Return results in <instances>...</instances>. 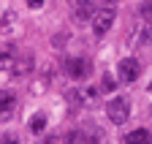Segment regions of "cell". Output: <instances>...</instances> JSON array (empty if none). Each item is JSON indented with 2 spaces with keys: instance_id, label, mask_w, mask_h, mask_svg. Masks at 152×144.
<instances>
[{
  "instance_id": "obj_1",
  "label": "cell",
  "mask_w": 152,
  "mask_h": 144,
  "mask_svg": "<svg viewBox=\"0 0 152 144\" xmlns=\"http://www.w3.org/2000/svg\"><path fill=\"white\" fill-rule=\"evenodd\" d=\"M106 117H109L114 125H122V122L130 117V103H128V98H122V95L111 98V101L106 103Z\"/></svg>"
},
{
  "instance_id": "obj_2",
  "label": "cell",
  "mask_w": 152,
  "mask_h": 144,
  "mask_svg": "<svg viewBox=\"0 0 152 144\" xmlns=\"http://www.w3.org/2000/svg\"><path fill=\"white\" fill-rule=\"evenodd\" d=\"M65 74L73 79V82H82L90 76V60L84 57H68L65 60Z\"/></svg>"
},
{
  "instance_id": "obj_3",
  "label": "cell",
  "mask_w": 152,
  "mask_h": 144,
  "mask_svg": "<svg viewBox=\"0 0 152 144\" xmlns=\"http://www.w3.org/2000/svg\"><path fill=\"white\" fill-rule=\"evenodd\" d=\"M90 22H92V33L95 35H106L111 30V25H114V11L111 8H101V11H95V16Z\"/></svg>"
},
{
  "instance_id": "obj_4",
  "label": "cell",
  "mask_w": 152,
  "mask_h": 144,
  "mask_svg": "<svg viewBox=\"0 0 152 144\" xmlns=\"http://www.w3.org/2000/svg\"><path fill=\"white\" fill-rule=\"evenodd\" d=\"M117 74L122 76V82H136L139 74H141V65L136 57H122L120 65H117Z\"/></svg>"
},
{
  "instance_id": "obj_5",
  "label": "cell",
  "mask_w": 152,
  "mask_h": 144,
  "mask_svg": "<svg viewBox=\"0 0 152 144\" xmlns=\"http://www.w3.org/2000/svg\"><path fill=\"white\" fill-rule=\"evenodd\" d=\"M16 109V95L8 90H0V122H6Z\"/></svg>"
},
{
  "instance_id": "obj_6",
  "label": "cell",
  "mask_w": 152,
  "mask_h": 144,
  "mask_svg": "<svg viewBox=\"0 0 152 144\" xmlns=\"http://www.w3.org/2000/svg\"><path fill=\"white\" fill-rule=\"evenodd\" d=\"M73 16L79 22L92 19V16H95V3H92V0H76V3H73Z\"/></svg>"
},
{
  "instance_id": "obj_7",
  "label": "cell",
  "mask_w": 152,
  "mask_h": 144,
  "mask_svg": "<svg viewBox=\"0 0 152 144\" xmlns=\"http://www.w3.org/2000/svg\"><path fill=\"white\" fill-rule=\"evenodd\" d=\"M33 71V55H25V57H19L14 65H11V76H25V74H30Z\"/></svg>"
},
{
  "instance_id": "obj_8",
  "label": "cell",
  "mask_w": 152,
  "mask_h": 144,
  "mask_svg": "<svg viewBox=\"0 0 152 144\" xmlns=\"http://www.w3.org/2000/svg\"><path fill=\"white\" fill-rule=\"evenodd\" d=\"M125 144H152V133L147 128H136L125 136Z\"/></svg>"
},
{
  "instance_id": "obj_9",
  "label": "cell",
  "mask_w": 152,
  "mask_h": 144,
  "mask_svg": "<svg viewBox=\"0 0 152 144\" xmlns=\"http://www.w3.org/2000/svg\"><path fill=\"white\" fill-rule=\"evenodd\" d=\"M16 25V14L14 11H3L0 14V33H11Z\"/></svg>"
},
{
  "instance_id": "obj_10",
  "label": "cell",
  "mask_w": 152,
  "mask_h": 144,
  "mask_svg": "<svg viewBox=\"0 0 152 144\" xmlns=\"http://www.w3.org/2000/svg\"><path fill=\"white\" fill-rule=\"evenodd\" d=\"M14 63H16V52H14L11 46L0 52V71H6V68L11 71V65H14Z\"/></svg>"
},
{
  "instance_id": "obj_11",
  "label": "cell",
  "mask_w": 152,
  "mask_h": 144,
  "mask_svg": "<svg viewBox=\"0 0 152 144\" xmlns=\"http://www.w3.org/2000/svg\"><path fill=\"white\" fill-rule=\"evenodd\" d=\"M44 128H46V117H44V114H35L33 122H30V131H33V133H41Z\"/></svg>"
},
{
  "instance_id": "obj_12",
  "label": "cell",
  "mask_w": 152,
  "mask_h": 144,
  "mask_svg": "<svg viewBox=\"0 0 152 144\" xmlns=\"http://www.w3.org/2000/svg\"><path fill=\"white\" fill-rule=\"evenodd\" d=\"M139 14L144 16L147 22H152V0H144V3H141V8H139Z\"/></svg>"
},
{
  "instance_id": "obj_13",
  "label": "cell",
  "mask_w": 152,
  "mask_h": 144,
  "mask_svg": "<svg viewBox=\"0 0 152 144\" xmlns=\"http://www.w3.org/2000/svg\"><path fill=\"white\" fill-rule=\"evenodd\" d=\"M79 141H82V131H71L65 136V144H79Z\"/></svg>"
},
{
  "instance_id": "obj_14",
  "label": "cell",
  "mask_w": 152,
  "mask_h": 144,
  "mask_svg": "<svg viewBox=\"0 0 152 144\" xmlns=\"http://www.w3.org/2000/svg\"><path fill=\"white\" fill-rule=\"evenodd\" d=\"M65 95H68V103H71V106H82V98H79L76 90H73V93H65Z\"/></svg>"
},
{
  "instance_id": "obj_15",
  "label": "cell",
  "mask_w": 152,
  "mask_h": 144,
  "mask_svg": "<svg viewBox=\"0 0 152 144\" xmlns=\"http://www.w3.org/2000/svg\"><path fill=\"white\" fill-rule=\"evenodd\" d=\"M0 144H19V139H16V136H8V133H6V136H0Z\"/></svg>"
},
{
  "instance_id": "obj_16",
  "label": "cell",
  "mask_w": 152,
  "mask_h": 144,
  "mask_svg": "<svg viewBox=\"0 0 152 144\" xmlns=\"http://www.w3.org/2000/svg\"><path fill=\"white\" fill-rule=\"evenodd\" d=\"M25 3H27L30 8H41V6H44V0H25Z\"/></svg>"
},
{
  "instance_id": "obj_17",
  "label": "cell",
  "mask_w": 152,
  "mask_h": 144,
  "mask_svg": "<svg viewBox=\"0 0 152 144\" xmlns=\"http://www.w3.org/2000/svg\"><path fill=\"white\" fill-rule=\"evenodd\" d=\"M38 144H54L52 139H41V141H38Z\"/></svg>"
},
{
  "instance_id": "obj_18",
  "label": "cell",
  "mask_w": 152,
  "mask_h": 144,
  "mask_svg": "<svg viewBox=\"0 0 152 144\" xmlns=\"http://www.w3.org/2000/svg\"><path fill=\"white\" fill-rule=\"evenodd\" d=\"M149 90H152V82H149Z\"/></svg>"
}]
</instances>
